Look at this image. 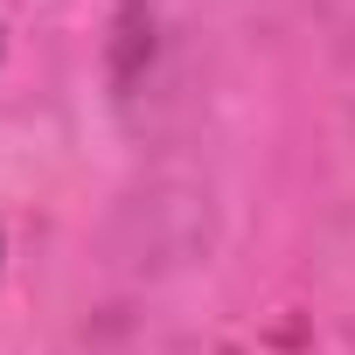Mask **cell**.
Listing matches in <instances>:
<instances>
[]
</instances>
